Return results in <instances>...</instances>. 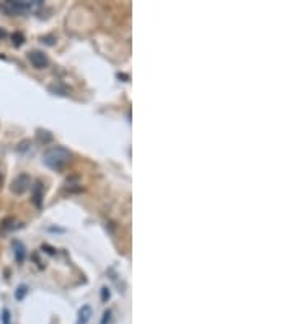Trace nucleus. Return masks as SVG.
<instances>
[{"mask_svg": "<svg viewBox=\"0 0 294 324\" xmlns=\"http://www.w3.org/2000/svg\"><path fill=\"white\" fill-rule=\"evenodd\" d=\"M71 161V153L62 146H52L48 151H44L43 154V164L49 167L52 170H62L69 164Z\"/></svg>", "mask_w": 294, "mask_h": 324, "instance_id": "nucleus-1", "label": "nucleus"}, {"mask_svg": "<svg viewBox=\"0 0 294 324\" xmlns=\"http://www.w3.org/2000/svg\"><path fill=\"white\" fill-rule=\"evenodd\" d=\"M39 7H41L39 0H31V2H28V0H8V2L0 3V10L3 13H7L8 17L31 13Z\"/></svg>", "mask_w": 294, "mask_h": 324, "instance_id": "nucleus-2", "label": "nucleus"}, {"mask_svg": "<svg viewBox=\"0 0 294 324\" xmlns=\"http://www.w3.org/2000/svg\"><path fill=\"white\" fill-rule=\"evenodd\" d=\"M30 189V175L28 174H20L17 179L12 182V185H10V190L13 193H17V195H23V193Z\"/></svg>", "mask_w": 294, "mask_h": 324, "instance_id": "nucleus-3", "label": "nucleus"}, {"mask_svg": "<svg viewBox=\"0 0 294 324\" xmlns=\"http://www.w3.org/2000/svg\"><path fill=\"white\" fill-rule=\"evenodd\" d=\"M28 59L36 69H44V67H48V64H49L48 56H46L43 51H30Z\"/></svg>", "mask_w": 294, "mask_h": 324, "instance_id": "nucleus-4", "label": "nucleus"}, {"mask_svg": "<svg viewBox=\"0 0 294 324\" xmlns=\"http://www.w3.org/2000/svg\"><path fill=\"white\" fill-rule=\"evenodd\" d=\"M31 193H33V203L38 208L43 206V184L39 180L35 182V185L31 187Z\"/></svg>", "mask_w": 294, "mask_h": 324, "instance_id": "nucleus-5", "label": "nucleus"}, {"mask_svg": "<svg viewBox=\"0 0 294 324\" xmlns=\"http://www.w3.org/2000/svg\"><path fill=\"white\" fill-rule=\"evenodd\" d=\"M92 316V308L88 305H83L80 310H78V318H77V324H87L90 321Z\"/></svg>", "mask_w": 294, "mask_h": 324, "instance_id": "nucleus-6", "label": "nucleus"}, {"mask_svg": "<svg viewBox=\"0 0 294 324\" xmlns=\"http://www.w3.org/2000/svg\"><path fill=\"white\" fill-rule=\"evenodd\" d=\"M12 245H13V250H15V259H17V262L22 264L23 260H25V255H26V252H25V245H23L22 243H20V241H13Z\"/></svg>", "mask_w": 294, "mask_h": 324, "instance_id": "nucleus-7", "label": "nucleus"}, {"mask_svg": "<svg viewBox=\"0 0 294 324\" xmlns=\"http://www.w3.org/2000/svg\"><path fill=\"white\" fill-rule=\"evenodd\" d=\"M15 219L13 218H7V219H3L2 221V226H0V231H3V233H7V231H12V229H15L17 226H15Z\"/></svg>", "mask_w": 294, "mask_h": 324, "instance_id": "nucleus-8", "label": "nucleus"}, {"mask_svg": "<svg viewBox=\"0 0 294 324\" xmlns=\"http://www.w3.org/2000/svg\"><path fill=\"white\" fill-rule=\"evenodd\" d=\"M12 41H13V46H17V48H20L23 43H25V36L20 33V31H17V33L12 35Z\"/></svg>", "mask_w": 294, "mask_h": 324, "instance_id": "nucleus-9", "label": "nucleus"}, {"mask_svg": "<svg viewBox=\"0 0 294 324\" xmlns=\"http://www.w3.org/2000/svg\"><path fill=\"white\" fill-rule=\"evenodd\" d=\"M26 293H28V288H26V285H20L18 288H17V291H15V298H17L18 301H22Z\"/></svg>", "mask_w": 294, "mask_h": 324, "instance_id": "nucleus-10", "label": "nucleus"}, {"mask_svg": "<svg viewBox=\"0 0 294 324\" xmlns=\"http://www.w3.org/2000/svg\"><path fill=\"white\" fill-rule=\"evenodd\" d=\"M2 324H10V311L7 308L2 311Z\"/></svg>", "mask_w": 294, "mask_h": 324, "instance_id": "nucleus-11", "label": "nucleus"}, {"mask_svg": "<svg viewBox=\"0 0 294 324\" xmlns=\"http://www.w3.org/2000/svg\"><path fill=\"white\" fill-rule=\"evenodd\" d=\"M110 300V290L107 286H103L102 288V301H108Z\"/></svg>", "mask_w": 294, "mask_h": 324, "instance_id": "nucleus-12", "label": "nucleus"}, {"mask_svg": "<svg viewBox=\"0 0 294 324\" xmlns=\"http://www.w3.org/2000/svg\"><path fill=\"white\" fill-rule=\"evenodd\" d=\"M110 316H111V313L110 311H105L103 313V320H102V324H107L110 321Z\"/></svg>", "mask_w": 294, "mask_h": 324, "instance_id": "nucleus-13", "label": "nucleus"}, {"mask_svg": "<svg viewBox=\"0 0 294 324\" xmlns=\"http://www.w3.org/2000/svg\"><path fill=\"white\" fill-rule=\"evenodd\" d=\"M0 184H2V175H0Z\"/></svg>", "mask_w": 294, "mask_h": 324, "instance_id": "nucleus-14", "label": "nucleus"}]
</instances>
